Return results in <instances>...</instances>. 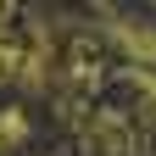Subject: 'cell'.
I'll use <instances>...</instances> for the list:
<instances>
[{"label": "cell", "instance_id": "obj_1", "mask_svg": "<svg viewBox=\"0 0 156 156\" xmlns=\"http://www.w3.org/2000/svg\"><path fill=\"white\" fill-rule=\"evenodd\" d=\"M117 39H128L123 50H134L140 62H156V28H134V23H117Z\"/></svg>", "mask_w": 156, "mask_h": 156}]
</instances>
